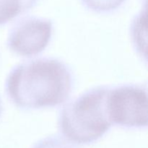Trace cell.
I'll return each mask as SVG.
<instances>
[{
	"label": "cell",
	"mask_w": 148,
	"mask_h": 148,
	"mask_svg": "<svg viewBox=\"0 0 148 148\" xmlns=\"http://www.w3.org/2000/svg\"><path fill=\"white\" fill-rule=\"evenodd\" d=\"M73 78L67 65L55 58H38L14 66L5 82L9 100L25 110L55 107L69 99Z\"/></svg>",
	"instance_id": "6da1fadb"
},
{
	"label": "cell",
	"mask_w": 148,
	"mask_h": 148,
	"mask_svg": "<svg viewBox=\"0 0 148 148\" xmlns=\"http://www.w3.org/2000/svg\"><path fill=\"white\" fill-rule=\"evenodd\" d=\"M111 86H98L70 100L61 109L58 128L72 144L88 145L102 137L113 125L108 108Z\"/></svg>",
	"instance_id": "7a4b0ae2"
},
{
	"label": "cell",
	"mask_w": 148,
	"mask_h": 148,
	"mask_svg": "<svg viewBox=\"0 0 148 148\" xmlns=\"http://www.w3.org/2000/svg\"><path fill=\"white\" fill-rule=\"evenodd\" d=\"M108 108L113 124L125 128H143L147 126V86L126 84L111 87Z\"/></svg>",
	"instance_id": "3957f363"
},
{
	"label": "cell",
	"mask_w": 148,
	"mask_h": 148,
	"mask_svg": "<svg viewBox=\"0 0 148 148\" xmlns=\"http://www.w3.org/2000/svg\"><path fill=\"white\" fill-rule=\"evenodd\" d=\"M52 32L51 20L36 16L23 17L17 20L10 29L7 47L19 56H36L47 47Z\"/></svg>",
	"instance_id": "277c9868"
},
{
	"label": "cell",
	"mask_w": 148,
	"mask_h": 148,
	"mask_svg": "<svg viewBox=\"0 0 148 148\" xmlns=\"http://www.w3.org/2000/svg\"><path fill=\"white\" fill-rule=\"evenodd\" d=\"M38 0H0V25L11 21L33 8Z\"/></svg>",
	"instance_id": "5b68a950"
},
{
	"label": "cell",
	"mask_w": 148,
	"mask_h": 148,
	"mask_svg": "<svg viewBox=\"0 0 148 148\" xmlns=\"http://www.w3.org/2000/svg\"><path fill=\"white\" fill-rule=\"evenodd\" d=\"M126 0H80L82 4L91 11L106 13L121 7Z\"/></svg>",
	"instance_id": "8992f818"
},
{
	"label": "cell",
	"mask_w": 148,
	"mask_h": 148,
	"mask_svg": "<svg viewBox=\"0 0 148 148\" xmlns=\"http://www.w3.org/2000/svg\"><path fill=\"white\" fill-rule=\"evenodd\" d=\"M32 148H76L72 143L63 137L51 135L42 139Z\"/></svg>",
	"instance_id": "52a82bcc"
},
{
	"label": "cell",
	"mask_w": 148,
	"mask_h": 148,
	"mask_svg": "<svg viewBox=\"0 0 148 148\" xmlns=\"http://www.w3.org/2000/svg\"><path fill=\"white\" fill-rule=\"evenodd\" d=\"M3 111V107H2V102H1V98H0V117H1V114H2Z\"/></svg>",
	"instance_id": "ba28073f"
}]
</instances>
